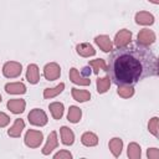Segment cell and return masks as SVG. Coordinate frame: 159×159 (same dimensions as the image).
Returning <instances> with one entry per match:
<instances>
[{
  "instance_id": "cell-1",
  "label": "cell",
  "mask_w": 159,
  "mask_h": 159,
  "mask_svg": "<svg viewBox=\"0 0 159 159\" xmlns=\"http://www.w3.org/2000/svg\"><path fill=\"white\" fill-rule=\"evenodd\" d=\"M109 78L118 84H135L158 73L157 56L144 46L128 45L114 50L107 65Z\"/></svg>"
},
{
  "instance_id": "cell-2",
  "label": "cell",
  "mask_w": 159,
  "mask_h": 159,
  "mask_svg": "<svg viewBox=\"0 0 159 159\" xmlns=\"http://www.w3.org/2000/svg\"><path fill=\"white\" fill-rule=\"evenodd\" d=\"M22 72V65L16 61H7L2 66V75L6 78H16Z\"/></svg>"
},
{
  "instance_id": "cell-3",
  "label": "cell",
  "mask_w": 159,
  "mask_h": 159,
  "mask_svg": "<svg viewBox=\"0 0 159 159\" xmlns=\"http://www.w3.org/2000/svg\"><path fill=\"white\" fill-rule=\"evenodd\" d=\"M27 119H29L30 124L36 125V127H43L47 124V120H48L47 114L40 108H34L32 111H30Z\"/></svg>"
},
{
  "instance_id": "cell-4",
  "label": "cell",
  "mask_w": 159,
  "mask_h": 159,
  "mask_svg": "<svg viewBox=\"0 0 159 159\" xmlns=\"http://www.w3.org/2000/svg\"><path fill=\"white\" fill-rule=\"evenodd\" d=\"M25 144L29 148H39L43 140V134L40 130H35V129H29L25 134Z\"/></svg>"
},
{
  "instance_id": "cell-5",
  "label": "cell",
  "mask_w": 159,
  "mask_h": 159,
  "mask_svg": "<svg viewBox=\"0 0 159 159\" xmlns=\"http://www.w3.org/2000/svg\"><path fill=\"white\" fill-rule=\"evenodd\" d=\"M155 40H157V36H155L154 31L153 30H149V29H143L137 35V43L139 46L149 47L152 43L155 42Z\"/></svg>"
},
{
  "instance_id": "cell-6",
  "label": "cell",
  "mask_w": 159,
  "mask_h": 159,
  "mask_svg": "<svg viewBox=\"0 0 159 159\" xmlns=\"http://www.w3.org/2000/svg\"><path fill=\"white\" fill-rule=\"evenodd\" d=\"M132 42V32L127 29L119 30L114 36V46L117 48L125 47Z\"/></svg>"
},
{
  "instance_id": "cell-7",
  "label": "cell",
  "mask_w": 159,
  "mask_h": 159,
  "mask_svg": "<svg viewBox=\"0 0 159 159\" xmlns=\"http://www.w3.org/2000/svg\"><path fill=\"white\" fill-rule=\"evenodd\" d=\"M43 76L48 81H55L61 76V67L56 62H50L43 67Z\"/></svg>"
},
{
  "instance_id": "cell-8",
  "label": "cell",
  "mask_w": 159,
  "mask_h": 159,
  "mask_svg": "<svg viewBox=\"0 0 159 159\" xmlns=\"http://www.w3.org/2000/svg\"><path fill=\"white\" fill-rule=\"evenodd\" d=\"M96 45L103 51V52H109L113 50V42L107 35H98L94 37Z\"/></svg>"
},
{
  "instance_id": "cell-9",
  "label": "cell",
  "mask_w": 159,
  "mask_h": 159,
  "mask_svg": "<svg viewBox=\"0 0 159 159\" xmlns=\"http://www.w3.org/2000/svg\"><path fill=\"white\" fill-rule=\"evenodd\" d=\"M58 145V139H57V133L55 130H52L50 134H48V138L46 140V144L45 147L42 148V154L43 155H48L53 149H56Z\"/></svg>"
},
{
  "instance_id": "cell-10",
  "label": "cell",
  "mask_w": 159,
  "mask_h": 159,
  "mask_svg": "<svg viewBox=\"0 0 159 159\" xmlns=\"http://www.w3.org/2000/svg\"><path fill=\"white\" fill-rule=\"evenodd\" d=\"M70 80L75 83V84H80V86H88L91 84V80L89 77H83L77 68L72 67L70 70Z\"/></svg>"
},
{
  "instance_id": "cell-11",
  "label": "cell",
  "mask_w": 159,
  "mask_h": 159,
  "mask_svg": "<svg viewBox=\"0 0 159 159\" xmlns=\"http://www.w3.org/2000/svg\"><path fill=\"white\" fill-rule=\"evenodd\" d=\"M6 106L10 109V112H12L14 114H20L25 111L26 102L25 99H21V98H14V99H9Z\"/></svg>"
},
{
  "instance_id": "cell-12",
  "label": "cell",
  "mask_w": 159,
  "mask_h": 159,
  "mask_svg": "<svg viewBox=\"0 0 159 159\" xmlns=\"http://www.w3.org/2000/svg\"><path fill=\"white\" fill-rule=\"evenodd\" d=\"M135 22L138 25H143V26H149L154 24V16L148 12V11H138L135 14Z\"/></svg>"
},
{
  "instance_id": "cell-13",
  "label": "cell",
  "mask_w": 159,
  "mask_h": 159,
  "mask_svg": "<svg viewBox=\"0 0 159 159\" xmlns=\"http://www.w3.org/2000/svg\"><path fill=\"white\" fill-rule=\"evenodd\" d=\"M26 80L31 84H36L40 81V70H39L37 65L31 63V65L27 66V70H26Z\"/></svg>"
},
{
  "instance_id": "cell-14",
  "label": "cell",
  "mask_w": 159,
  "mask_h": 159,
  "mask_svg": "<svg viewBox=\"0 0 159 159\" xmlns=\"http://www.w3.org/2000/svg\"><path fill=\"white\" fill-rule=\"evenodd\" d=\"M5 92L9 94H24L26 92V86L22 82H11L5 84Z\"/></svg>"
},
{
  "instance_id": "cell-15",
  "label": "cell",
  "mask_w": 159,
  "mask_h": 159,
  "mask_svg": "<svg viewBox=\"0 0 159 159\" xmlns=\"http://www.w3.org/2000/svg\"><path fill=\"white\" fill-rule=\"evenodd\" d=\"M76 51L80 56L82 57H89V56H94L96 55V50L94 47L88 43V42H82V43H78L76 46Z\"/></svg>"
},
{
  "instance_id": "cell-16",
  "label": "cell",
  "mask_w": 159,
  "mask_h": 159,
  "mask_svg": "<svg viewBox=\"0 0 159 159\" xmlns=\"http://www.w3.org/2000/svg\"><path fill=\"white\" fill-rule=\"evenodd\" d=\"M24 128H25V122L21 118H17V119H15V122L10 127V129L7 130V134L11 138H19L21 135Z\"/></svg>"
},
{
  "instance_id": "cell-17",
  "label": "cell",
  "mask_w": 159,
  "mask_h": 159,
  "mask_svg": "<svg viewBox=\"0 0 159 159\" xmlns=\"http://www.w3.org/2000/svg\"><path fill=\"white\" fill-rule=\"evenodd\" d=\"M60 134H61V142L65 145H72L75 142V133L66 125L60 128Z\"/></svg>"
},
{
  "instance_id": "cell-18",
  "label": "cell",
  "mask_w": 159,
  "mask_h": 159,
  "mask_svg": "<svg viewBox=\"0 0 159 159\" xmlns=\"http://www.w3.org/2000/svg\"><path fill=\"white\" fill-rule=\"evenodd\" d=\"M108 147H109V150L112 152L113 157L118 158L120 155V153H122V149H123V140L120 138H118V137L112 138L109 140V143H108Z\"/></svg>"
},
{
  "instance_id": "cell-19",
  "label": "cell",
  "mask_w": 159,
  "mask_h": 159,
  "mask_svg": "<svg viewBox=\"0 0 159 159\" xmlns=\"http://www.w3.org/2000/svg\"><path fill=\"white\" fill-rule=\"evenodd\" d=\"M71 94H72V98L77 102H87L89 101L91 98V93L86 89H78L76 87H73L71 89Z\"/></svg>"
},
{
  "instance_id": "cell-20",
  "label": "cell",
  "mask_w": 159,
  "mask_h": 159,
  "mask_svg": "<svg viewBox=\"0 0 159 159\" xmlns=\"http://www.w3.org/2000/svg\"><path fill=\"white\" fill-rule=\"evenodd\" d=\"M81 142L86 147H94L98 144V137L93 132H84L81 137Z\"/></svg>"
},
{
  "instance_id": "cell-21",
  "label": "cell",
  "mask_w": 159,
  "mask_h": 159,
  "mask_svg": "<svg viewBox=\"0 0 159 159\" xmlns=\"http://www.w3.org/2000/svg\"><path fill=\"white\" fill-rule=\"evenodd\" d=\"M82 117V111L80 107L77 106H70L68 108V113H67V119L71 123H78L81 120Z\"/></svg>"
},
{
  "instance_id": "cell-22",
  "label": "cell",
  "mask_w": 159,
  "mask_h": 159,
  "mask_svg": "<svg viewBox=\"0 0 159 159\" xmlns=\"http://www.w3.org/2000/svg\"><path fill=\"white\" fill-rule=\"evenodd\" d=\"M88 66L93 70V73H94V75H98L99 71H104V72H107V63H106V61H104L103 58H96V60H92V61H89Z\"/></svg>"
},
{
  "instance_id": "cell-23",
  "label": "cell",
  "mask_w": 159,
  "mask_h": 159,
  "mask_svg": "<svg viewBox=\"0 0 159 159\" xmlns=\"http://www.w3.org/2000/svg\"><path fill=\"white\" fill-rule=\"evenodd\" d=\"M50 108V112L52 114V117L55 119H61L62 116H63V112H65V107H63V103L61 102H53L48 106Z\"/></svg>"
},
{
  "instance_id": "cell-24",
  "label": "cell",
  "mask_w": 159,
  "mask_h": 159,
  "mask_svg": "<svg viewBox=\"0 0 159 159\" xmlns=\"http://www.w3.org/2000/svg\"><path fill=\"white\" fill-rule=\"evenodd\" d=\"M63 88H65V83H62V82H61L60 84H57L56 87H52V88H45V89H43V98H46V99H51V98L58 96L60 93H62Z\"/></svg>"
},
{
  "instance_id": "cell-25",
  "label": "cell",
  "mask_w": 159,
  "mask_h": 159,
  "mask_svg": "<svg viewBox=\"0 0 159 159\" xmlns=\"http://www.w3.org/2000/svg\"><path fill=\"white\" fill-rule=\"evenodd\" d=\"M111 87V78L109 76L104 77H98L97 78V92L98 93H106Z\"/></svg>"
},
{
  "instance_id": "cell-26",
  "label": "cell",
  "mask_w": 159,
  "mask_h": 159,
  "mask_svg": "<svg viewBox=\"0 0 159 159\" xmlns=\"http://www.w3.org/2000/svg\"><path fill=\"white\" fill-rule=\"evenodd\" d=\"M127 154L130 159H139L142 157V149L140 145L135 142L129 143L128 144V149H127Z\"/></svg>"
},
{
  "instance_id": "cell-27",
  "label": "cell",
  "mask_w": 159,
  "mask_h": 159,
  "mask_svg": "<svg viewBox=\"0 0 159 159\" xmlns=\"http://www.w3.org/2000/svg\"><path fill=\"white\" fill-rule=\"evenodd\" d=\"M117 93L122 98H130L134 94V87L133 84H118Z\"/></svg>"
},
{
  "instance_id": "cell-28",
  "label": "cell",
  "mask_w": 159,
  "mask_h": 159,
  "mask_svg": "<svg viewBox=\"0 0 159 159\" xmlns=\"http://www.w3.org/2000/svg\"><path fill=\"white\" fill-rule=\"evenodd\" d=\"M158 123H159V118L158 117H153L148 123V129L154 137H158V134H159L158 133Z\"/></svg>"
},
{
  "instance_id": "cell-29",
  "label": "cell",
  "mask_w": 159,
  "mask_h": 159,
  "mask_svg": "<svg viewBox=\"0 0 159 159\" xmlns=\"http://www.w3.org/2000/svg\"><path fill=\"white\" fill-rule=\"evenodd\" d=\"M55 159H71L72 158V154L68 152V150H60L58 153H56L53 155Z\"/></svg>"
},
{
  "instance_id": "cell-30",
  "label": "cell",
  "mask_w": 159,
  "mask_h": 159,
  "mask_svg": "<svg viewBox=\"0 0 159 159\" xmlns=\"http://www.w3.org/2000/svg\"><path fill=\"white\" fill-rule=\"evenodd\" d=\"M147 157L149 159H159V149L158 148H149L147 150Z\"/></svg>"
},
{
  "instance_id": "cell-31",
  "label": "cell",
  "mask_w": 159,
  "mask_h": 159,
  "mask_svg": "<svg viewBox=\"0 0 159 159\" xmlns=\"http://www.w3.org/2000/svg\"><path fill=\"white\" fill-rule=\"evenodd\" d=\"M9 123H10V117H9L6 113L0 112V128L6 127Z\"/></svg>"
},
{
  "instance_id": "cell-32",
  "label": "cell",
  "mask_w": 159,
  "mask_h": 159,
  "mask_svg": "<svg viewBox=\"0 0 159 159\" xmlns=\"http://www.w3.org/2000/svg\"><path fill=\"white\" fill-rule=\"evenodd\" d=\"M81 75H82L83 77H89V75H91V68H89V66L83 67L82 71H81Z\"/></svg>"
},
{
  "instance_id": "cell-33",
  "label": "cell",
  "mask_w": 159,
  "mask_h": 159,
  "mask_svg": "<svg viewBox=\"0 0 159 159\" xmlns=\"http://www.w3.org/2000/svg\"><path fill=\"white\" fill-rule=\"evenodd\" d=\"M148 1H150V2H153V4H159V0H148Z\"/></svg>"
},
{
  "instance_id": "cell-34",
  "label": "cell",
  "mask_w": 159,
  "mask_h": 159,
  "mask_svg": "<svg viewBox=\"0 0 159 159\" xmlns=\"http://www.w3.org/2000/svg\"><path fill=\"white\" fill-rule=\"evenodd\" d=\"M1 101H2V98H1V94H0V102H1Z\"/></svg>"
}]
</instances>
